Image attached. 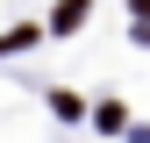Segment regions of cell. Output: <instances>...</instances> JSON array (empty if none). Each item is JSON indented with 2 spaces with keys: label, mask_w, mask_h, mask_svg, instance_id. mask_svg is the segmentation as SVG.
<instances>
[{
  "label": "cell",
  "mask_w": 150,
  "mask_h": 143,
  "mask_svg": "<svg viewBox=\"0 0 150 143\" xmlns=\"http://www.w3.org/2000/svg\"><path fill=\"white\" fill-rule=\"evenodd\" d=\"M86 7H93V0H57V22H50V29H57V36H71V29L86 22Z\"/></svg>",
  "instance_id": "obj_1"
}]
</instances>
